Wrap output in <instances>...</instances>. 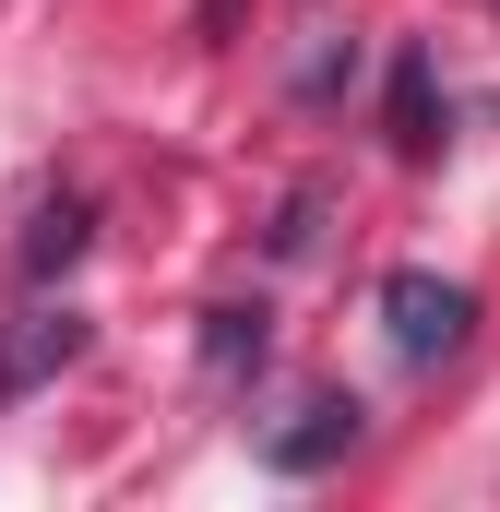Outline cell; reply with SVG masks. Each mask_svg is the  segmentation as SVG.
<instances>
[{
  "instance_id": "cell-1",
  "label": "cell",
  "mask_w": 500,
  "mask_h": 512,
  "mask_svg": "<svg viewBox=\"0 0 500 512\" xmlns=\"http://www.w3.org/2000/svg\"><path fill=\"white\" fill-rule=\"evenodd\" d=\"M381 334H393L405 370H441V358L477 334V298H465L453 274H417V262H405V274H381Z\"/></svg>"
},
{
  "instance_id": "cell-2",
  "label": "cell",
  "mask_w": 500,
  "mask_h": 512,
  "mask_svg": "<svg viewBox=\"0 0 500 512\" xmlns=\"http://www.w3.org/2000/svg\"><path fill=\"white\" fill-rule=\"evenodd\" d=\"M358 441H370V405H358V393H310L286 429H262V465H274V477H334Z\"/></svg>"
},
{
  "instance_id": "cell-3",
  "label": "cell",
  "mask_w": 500,
  "mask_h": 512,
  "mask_svg": "<svg viewBox=\"0 0 500 512\" xmlns=\"http://www.w3.org/2000/svg\"><path fill=\"white\" fill-rule=\"evenodd\" d=\"M84 358V310H24V322H0V405H24L36 382H60Z\"/></svg>"
},
{
  "instance_id": "cell-4",
  "label": "cell",
  "mask_w": 500,
  "mask_h": 512,
  "mask_svg": "<svg viewBox=\"0 0 500 512\" xmlns=\"http://www.w3.org/2000/svg\"><path fill=\"white\" fill-rule=\"evenodd\" d=\"M381 120H393V155H417V167L453 143V108H441V72H429V48H405V60H393V96H381Z\"/></svg>"
},
{
  "instance_id": "cell-5",
  "label": "cell",
  "mask_w": 500,
  "mask_h": 512,
  "mask_svg": "<svg viewBox=\"0 0 500 512\" xmlns=\"http://www.w3.org/2000/svg\"><path fill=\"white\" fill-rule=\"evenodd\" d=\"M84 239H96V215L60 191V203H36V215H24V239H12V274H24V286H48V274H72V262H84Z\"/></svg>"
},
{
  "instance_id": "cell-6",
  "label": "cell",
  "mask_w": 500,
  "mask_h": 512,
  "mask_svg": "<svg viewBox=\"0 0 500 512\" xmlns=\"http://www.w3.org/2000/svg\"><path fill=\"white\" fill-rule=\"evenodd\" d=\"M262 358H274V310H262V298L203 310V370H215V382H239V370H262Z\"/></svg>"
},
{
  "instance_id": "cell-7",
  "label": "cell",
  "mask_w": 500,
  "mask_h": 512,
  "mask_svg": "<svg viewBox=\"0 0 500 512\" xmlns=\"http://www.w3.org/2000/svg\"><path fill=\"white\" fill-rule=\"evenodd\" d=\"M310 239H322V191H298V203H286V227H274V251H310Z\"/></svg>"
}]
</instances>
